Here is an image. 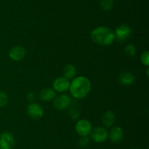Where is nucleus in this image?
<instances>
[{
	"instance_id": "obj_18",
	"label": "nucleus",
	"mask_w": 149,
	"mask_h": 149,
	"mask_svg": "<svg viewBox=\"0 0 149 149\" xmlns=\"http://www.w3.org/2000/svg\"><path fill=\"white\" fill-rule=\"evenodd\" d=\"M90 143V138L87 136H81L78 140L79 146L81 148L87 147Z\"/></svg>"
},
{
	"instance_id": "obj_19",
	"label": "nucleus",
	"mask_w": 149,
	"mask_h": 149,
	"mask_svg": "<svg viewBox=\"0 0 149 149\" xmlns=\"http://www.w3.org/2000/svg\"><path fill=\"white\" fill-rule=\"evenodd\" d=\"M8 102V96L4 91H0V108L6 106Z\"/></svg>"
},
{
	"instance_id": "obj_23",
	"label": "nucleus",
	"mask_w": 149,
	"mask_h": 149,
	"mask_svg": "<svg viewBox=\"0 0 149 149\" xmlns=\"http://www.w3.org/2000/svg\"><path fill=\"white\" fill-rule=\"evenodd\" d=\"M148 72H149V69L147 68V71H146V75H147V77H148Z\"/></svg>"
},
{
	"instance_id": "obj_4",
	"label": "nucleus",
	"mask_w": 149,
	"mask_h": 149,
	"mask_svg": "<svg viewBox=\"0 0 149 149\" xmlns=\"http://www.w3.org/2000/svg\"><path fill=\"white\" fill-rule=\"evenodd\" d=\"M75 129L77 134L80 136H87L90 134L93 127L88 120L81 119L77 121L75 126Z\"/></svg>"
},
{
	"instance_id": "obj_10",
	"label": "nucleus",
	"mask_w": 149,
	"mask_h": 149,
	"mask_svg": "<svg viewBox=\"0 0 149 149\" xmlns=\"http://www.w3.org/2000/svg\"><path fill=\"white\" fill-rule=\"evenodd\" d=\"M26 56V49L22 46H14L10 49L9 56L13 61H20Z\"/></svg>"
},
{
	"instance_id": "obj_1",
	"label": "nucleus",
	"mask_w": 149,
	"mask_h": 149,
	"mask_svg": "<svg viewBox=\"0 0 149 149\" xmlns=\"http://www.w3.org/2000/svg\"><path fill=\"white\" fill-rule=\"evenodd\" d=\"M70 92L76 99L85 98L91 90V82L84 76L75 77L70 83Z\"/></svg>"
},
{
	"instance_id": "obj_9",
	"label": "nucleus",
	"mask_w": 149,
	"mask_h": 149,
	"mask_svg": "<svg viewBox=\"0 0 149 149\" xmlns=\"http://www.w3.org/2000/svg\"><path fill=\"white\" fill-rule=\"evenodd\" d=\"M115 39L119 42H123L131 34V29L127 25H120L115 31Z\"/></svg>"
},
{
	"instance_id": "obj_5",
	"label": "nucleus",
	"mask_w": 149,
	"mask_h": 149,
	"mask_svg": "<svg viewBox=\"0 0 149 149\" xmlns=\"http://www.w3.org/2000/svg\"><path fill=\"white\" fill-rule=\"evenodd\" d=\"M71 99L67 94H61L54 99L53 106L58 110H64L71 105Z\"/></svg>"
},
{
	"instance_id": "obj_7",
	"label": "nucleus",
	"mask_w": 149,
	"mask_h": 149,
	"mask_svg": "<svg viewBox=\"0 0 149 149\" xmlns=\"http://www.w3.org/2000/svg\"><path fill=\"white\" fill-rule=\"evenodd\" d=\"M15 145V139L13 134L7 131L0 134V148L12 149Z\"/></svg>"
},
{
	"instance_id": "obj_15",
	"label": "nucleus",
	"mask_w": 149,
	"mask_h": 149,
	"mask_svg": "<svg viewBox=\"0 0 149 149\" xmlns=\"http://www.w3.org/2000/svg\"><path fill=\"white\" fill-rule=\"evenodd\" d=\"M76 72V68L73 64H68L64 67L63 68V74L64 77H66L67 79H71L75 76Z\"/></svg>"
},
{
	"instance_id": "obj_3",
	"label": "nucleus",
	"mask_w": 149,
	"mask_h": 149,
	"mask_svg": "<svg viewBox=\"0 0 149 149\" xmlns=\"http://www.w3.org/2000/svg\"><path fill=\"white\" fill-rule=\"evenodd\" d=\"M90 137L95 143H103L109 137V131L103 127H97L92 129L90 132Z\"/></svg>"
},
{
	"instance_id": "obj_13",
	"label": "nucleus",
	"mask_w": 149,
	"mask_h": 149,
	"mask_svg": "<svg viewBox=\"0 0 149 149\" xmlns=\"http://www.w3.org/2000/svg\"><path fill=\"white\" fill-rule=\"evenodd\" d=\"M56 92L53 89L51 88H45L40 92V99L45 102H49L55 98Z\"/></svg>"
},
{
	"instance_id": "obj_20",
	"label": "nucleus",
	"mask_w": 149,
	"mask_h": 149,
	"mask_svg": "<svg viewBox=\"0 0 149 149\" xmlns=\"http://www.w3.org/2000/svg\"><path fill=\"white\" fill-rule=\"evenodd\" d=\"M141 62L144 64L146 67L149 66V53L148 51H145L144 53H143L141 57Z\"/></svg>"
},
{
	"instance_id": "obj_22",
	"label": "nucleus",
	"mask_w": 149,
	"mask_h": 149,
	"mask_svg": "<svg viewBox=\"0 0 149 149\" xmlns=\"http://www.w3.org/2000/svg\"><path fill=\"white\" fill-rule=\"evenodd\" d=\"M27 99L29 101H30V102H33L36 99V95H35V93H33V92H29L27 94Z\"/></svg>"
},
{
	"instance_id": "obj_16",
	"label": "nucleus",
	"mask_w": 149,
	"mask_h": 149,
	"mask_svg": "<svg viewBox=\"0 0 149 149\" xmlns=\"http://www.w3.org/2000/svg\"><path fill=\"white\" fill-rule=\"evenodd\" d=\"M100 5L105 11H109L113 8V0H100Z\"/></svg>"
},
{
	"instance_id": "obj_17",
	"label": "nucleus",
	"mask_w": 149,
	"mask_h": 149,
	"mask_svg": "<svg viewBox=\"0 0 149 149\" xmlns=\"http://www.w3.org/2000/svg\"><path fill=\"white\" fill-rule=\"evenodd\" d=\"M125 53L129 57H134L136 53V48L133 44H129L126 46L125 49Z\"/></svg>"
},
{
	"instance_id": "obj_12",
	"label": "nucleus",
	"mask_w": 149,
	"mask_h": 149,
	"mask_svg": "<svg viewBox=\"0 0 149 149\" xmlns=\"http://www.w3.org/2000/svg\"><path fill=\"white\" fill-rule=\"evenodd\" d=\"M101 120L103 125L109 128V127H112L113 126L115 121H116V117L112 111L108 110L103 114Z\"/></svg>"
},
{
	"instance_id": "obj_21",
	"label": "nucleus",
	"mask_w": 149,
	"mask_h": 149,
	"mask_svg": "<svg viewBox=\"0 0 149 149\" xmlns=\"http://www.w3.org/2000/svg\"><path fill=\"white\" fill-rule=\"evenodd\" d=\"M69 115L72 119H77L79 115V109L75 108H71L69 110Z\"/></svg>"
},
{
	"instance_id": "obj_6",
	"label": "nucleus",
	"mask_w": 149,
	"mask_h": 149,
	"mask_svg": "<svg viewBox=\"0 0 149 149\" xmlns=\"http://www.w3.org/2000/svg\"><path fill=\"white\" fill-rule=\"evenodd\" d=\"M26 111L28 115L33 119H39L44 115V110L42 107L35 102H31L28 106Z\"/></svg>"
},
{
	"instance_id": "obj_11",
	"label": "nucleus",
	"mask_w": 149,
	"mask_h": 149,
	"mask_svg": "<svg viewBox=\"0 0 149 149\" xmlns=\"http://www.w3.org/2000/svg\"><path fill=\"white\" fill-rule=\"evenodd\" d=\"M124 136L123 129L120 127H112L109 133V137L113 143H119Z\"/></svg>"
},
{
	"instance_id": "obj_25",
	"label": "nucleus",
	"mask_w": 149,
	"mask_h": 149,
	"mask_svg": "<svg viewBox=\"0 0 149 149\" xmlns=\"http://www.w3.org/2000/svg\"><path fill=\"white\" fill-rule=\"evenodd\" d=\"M0 149H1V148H0Z\"/></svg>"
},
{
	"instance_id": "obj_8",
	"label": "nucleus",
	"mask_w": 149,
	"mask_h": 149,
	"mask_svg": "<svg viewBox=\"0 0 149 149\" xmlns=\"http://www.w3.org/2000/svg\"><path fill=\"white\" fill-rule=\"evenodd\" d=\"M53 89L55 91V92H62L66 91L68 89H69L70 82L68 79H67L65 77H60L55 79V81L52 83Z\"/></svg>"
},
{
	"instance_id": "obj_2",
	"label": "nucleus",
	"mask_w": 149,
	"mask_h": 149,
	"mask_svg": "<svg viewBox=\"0 0 149 149\" xmlns=\"http://www.w3.org/2000/svg\"><path fill=\"white\" fill-rule=\"evenodd\" d=\"M91 39L97 45L107 46L115 40V33L107 26H99L91 32Z\"/></svg>"
},
{
	"instance_id": "obj_24",
	"label": "nucleus",
	"mask_w": 149,
	"mask_h": 149,
	"mask_svg": "<svg viewBox=\"0 0 149 149\" xmlns=\"http://www.w3.org/2000/svg\"><path fill=\"white\" fill-rule=\"evenodd\" d=\"M132 149H140V148H132Z\"/></svg>"
},
{
	"instance_id": "obj_14",
	"label": "nucleus",
	"mask_w": 149,
	"mask_h": 149,
	"mask_svg": "<svg viewBox=\"0 0 149 149\" xmlns=\"http://www.w3.org/2000/svg\"><path fill=\"white\" fill-rule=\"evenodd\" d=\"M135 81V76L131 72H123L119 75V82L122 86H130Z\"/></svg>"
}]
</instances>
